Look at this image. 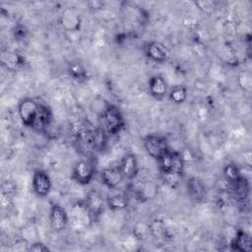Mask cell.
Listing matches in <instances>:
<instances>
[{
	"instance_id": "6da1fadb",
	"label": "cell",
	"mask_w": 252,
	"mask_h": 252,
	"mask_svg": "<svg viewBox=\"0 0 252 252\" xmlns=\"http://www.w3.org/2000/svg\"><path fill=\"white\" fill-rule=\"evenodd\" d=\"M18 114L26 127L37 132H44L50 126L53 118L50 107L31 97H25L20 100Z\"/></svg>"
},
{
	"instance_id": "7a4b0ae2",
	"label": "cell",
	"mask_w": 252,
	"mask_h": 252,
	"mask_svg": "<svg viewBox=\"0 0 252 252\" xmlns=\"http://www.w3.org/2000/svg\"><path fill=\"white\" fill-rule=\"evenodd\" d=\"M158 169L166 181L177 182L183 174L184 159L180 153L169 150L160 158L158 159Z\"/></svg>"
},
{
	"instance_id": "3957f363",
	"label": "cell",
	"mask_w": 252,
	"mask_h": 252,
	"mask_svg": "<svg viewBox=\"0 0 252 252\" xmlns=\"http://www.w3.org/2000/svg\"><path fill=\"white\" fill-rule=\"evenodd\" d=\"M102 124L106 134L114 136L119 134L125 127V120L120 109L113 104L108 103L100 114Z\"/></svg>"
},
{
	"instance_id": "277c9868",
	"label": "cell",
	"mask_w": 252,
	"mask_h": 252,
	"mask_svg": "<svg viewBox=\"0 0 252 252\" xmlns=\"http://www.w3.org/2000/svg\"><path fill=\"white\" fill-rule=\"evenodd\" d=\"M143 145L147 154L157 160L170 150L166 138L159 134L147 135L143 139Z\"/></svg>"
},
{
	"instance_id": "5b68a950",
	"label": "cell",
	"mask_w": 252,
	"mask_h": 252,
	"mask_svg": "<svg viewBox=\"0 0 252 252\" xmlns=\"http://www.w3.org/2000/svg\"><path fill=\"white\" fill-rule=\"evenodd\" d=\"M95 174L94 164L87 159L78 160L72 168L71 178L80 185H88Z\"/></svg>"
},
{
	"instance_id": "8992f818",
	"label": "cell",
	"mask_w": 252,
	"mask_h": 252,
	"mask_svg": "<svg viewBox=\"0 0 252 252\" xmlns=\"http://www.w3.org/2000/svg\"><path fill=\"white\" fill-rule=\"evenodd\" d=\"M52 187V182L46 171L36 169L32 177V189L35 196L44 198L49 195Z\"/></svg>"
},
{
	"instance_id": "52a82bcc",
	"label": "cell",
	"mask_w": 252,
	"mask_h": 252,
	"mask_svg": "<svg viewBox=\"0 0 252 252\" xmlns=\"http://www.w3.org/2000/svg\"><path fill=\"white\" fill-rule=\"evenodd\" d=\"M59 22L64 31L69 32H76L81 29L82 17L76 8L68 7L62 11Z\"/></svg>"
},
{
	"instance_id": "ba28073f",
	"label": "cell",
	"mask_w": 252,
	"mask_h": 252,
	"mask_svg": "<svg viewBox=\"0 0 252 252\" xmlns=\"http://www.w3.org/2000/svg\"><path fill=\"white\" fill-rule=\"evenodd\" d=\"M49 223L55 232L66 229L69 223V216L66 210L59 204H53L49 210Z\"/></svg>"
},
{
	"instance_id": "9c48e42d",
	"label": "cell",
	"mask_w": 252,
	"mask_h": 252,
	"mask_svg": "<svg viewBox=\"0 0 252 252\" xmlns=\"http://www.w3.org/2000/svg\"><path fill=\"white\" fill-rule=\"evenodd\" d=\"M119 167L125 179L134 180L139 173V163L135 154H125L119 162Z\"/></svg>"
},
{
	"instance_id": "30bf717a",
	"label": "cell",
	"mask_w": 252,
	"mask_h": 252,
	"mask_svg": "<svg viewBox=\"0 0 252 252\" xmlns=\"http://www.w3.org/2000/svg\"><path fill=\"white\" fill-rule=\"evenodd\" d=\"M0 61L2 66L11 72L21 70L26 64L25 58L20 53L11 50H2L0 55Z\"/></svg>"
},
{
	"instance_id": "8fae6325",
	"label": "cell",
	"mask_w": 252,
	"mask_h": 252,
	"mask_svg": "<svg viewBox=\"0 0 252 252\" xmlns=\"http://www.w3.org/2000/svg\"><path fill=\"white\" fill-rule=\"evenodd\" d=\"M146 56L156 63H164L168 58V51L166 47L158 41H150L145 46Z\"/></svg>"
},
{
	"instance_id": "7c38bea8",
	"label": "cell",
	"mask_w": 252,
	"mask_h": 252,
	"mask_svg": "<svg viewBox=\"0 0 252 252\" xmlns=\"http://www.w3.org/2000/svg\"><path fill=\"white\" fill-rule=\"evenodd\" d=\"M124 176L119 165L116 166H107L101 171V180L102 183L108 189H115L122 183Z\"/></svg>"
},
{
	"instance_id": "4fadbf2b",
	"label": "cell",
	"mask_w": 252,
	"mask_h": 252,
	"mask_svg": "<svg viewBox=\"0 0 252 252\" xmlns=\"http://www.w3.org/2000/svg\"><path fill=\"white\" fill-rule=\"evenodd\" d=\"M103 204L104 201L102 195L96 190H91L88 193L86 201L84 203L91 218H96L102 213Z\"/></svg>"
},
{
	"instance_id": "5bb4252c",
	"label": "cell",
	"mask_w": 252,
	"mask_h": 252,
	"mask_svg": "<svg viewBox=\"0 0 252 252\" xmlns=\"http://www.w3.org/2000/svg\"><path fill=\"white\" fill-rule=\"evenodd\" d=\"M149 93L150 94L158 99L161 100L168 92V87L165 79L161 75H154L149 80Z\"/></svg>"
},
{
	"instance_id": "9a60e30c",
	"label": "cell",
	"mask_w": 252,
	"mask_h": 252,
	"mask_svg": "<svg viewBox=\"0 0 252 252\" xmlns=\"http://www.w3.org/2000/svg\"><path fill=\"white\" fill-rule=\"evenodd\" d=\"M230 247L234 251L250 252L252 250V238L249 233L238 229L230 241Z\"/></svg>"
},
{
	"instance_id": "2e32d148",
	"label": "cell",
	"mask_w": 252,
	"mask_h": 252,
	"mask_svg": "<svg viewBox=\"0 0 252 252\" xmlns=\"http://www.w3.org/2000/svg\"><path fill=\"white\" fill-rule=\"evenodd\" d=\"M233 197L238 202H245L250 193V184L245 176H241L238 180L230 183Z\"/></svg>"
},
{
	"instance_id": "e0dca14e",
	"label": "cell",
	"mask_w": 252,
	"mask_h": 252,
	"mask_svg": "<svg viewBox=\"0 0 252 252\" xmlns=\"http://www.w3.org/2000/svg\"><path fill=\"white\" fill-rule=\"evenodd\" d=\"M106 206L109 210L116 212V211H123L128 207V197L123 192H114L109 193L105 200Z\"/></svg>"
},
{
	"instance_id": "ac0fdd59",
	"label": "cell",
	"mask_w": 252,
	"mask_h": 252,
	"mask_svg": "<svg viewBox=\"0 0 252 252\" xmlns=\"http://www.w3.org/2000/svg\"><path fill=\"white\" fill-rule=\"evenodd\" d=\"M187 191L190 197L195 201H202L206 196V187L202 180L198 177H191L188 179Z\"/></svg>"
},
{
	"instance_id": "d6986e66",
	"label": "cell",
	"mask_w": 252,
	"mask_h": 252,
	"mask_svg": "<svg viewBox=\"0 0 252 252\" xmlns=\"http://www.w3.org/2000/svg\"><path fill=\"white\" fill-rule=\"evenodd\" d=\"M69 75L78 82H83L88 80L89 75L87 69L82 65V63L78 61H71L68 63L67 67Z\"/></svg>"
},
{
	"instance_id": "ffe728a7",
	"label": "cell",
	"mask_w": 252,
	"mask_h": 252,
	"mask_svg": "<svg viewBox=\"0 0 252 252\" xmlns=\"http://www.w3.org/2000/svg\"><path fill=\"white\" fill-rule=\"evenodd\" d=\"M187 96H188V91L186 87L182 85H176L172 87L168 93L169 99L176 104L183 103L187 99Z\"/></svg>"
},
{
	"instance_id": "44dd1931",
	"label": "cell",
	"mask_w": 252,
	"mask_h": 252,
	"mask_svg": "<svg viewBox=\"0 0 252 252\" xmlns=\"http://www.w3.org/2000/svg\"><path fill=\"white\" fill-rule=\"evenodd\" d=\"M222 172H223L224 178L229 183H232V182L238 180L242 176V173H241V170H240L239 166L236 163H234V162L226 163L223 166Z\"/></svg>"
},
{
	"instance_id": "7402d4cb",
	"label": "cell",
	"mask_w": 252,
	"mask_h": 252,
	"mask_svg": "<svg viewBox=\"0 0 252 252\" xmlns=\"http://www.w3.org/2000/svg\"><path fill=\"white\" fill-rule=\"evenodd\" d=\"M237 83L240 89L246 93L252 90V74L249 70H242L237 76Z\"/></svg>"
},
{
	"instance_id": "603a6c76",
	"label": "cell",
	"mask_w": 252,
	"mask_h": 252,
	"mask_svg": "<svg viewBox=\"0 0 252 252\" xmlns=\"http://www.w3.org/2000/svg\"><path fill=\"white\" fill-rule=\"evenodd\" d=\"M195 5L201 12L205 13L206 15L213 14L217 9V4L214 1H196Z\"/></svg>"
},
{
	"instance_id": "cb8c5ba5",
	"label": "cell",
	"mask_w": 252,
	"mask_h": 252,
	"mask_svg": "<svg viewBox=\"0 0 252 252\" xmlns=\"http://www.w3.org/2000/svg\"><path fill=\"white\" fill-rule=\"evenodd\" d=\"M164 230L165 229H164L163 221L161 220H155L150 224V231L157 238L162 237V234L164 233Z\"/></svg>"
},
{
	"instance_id": "d4e9b609",
	"label": "cell",
	"mask_w": 252,
	"mask_h": 252,
	"mask_svg": "<svg viewBox=\"0 0 252 252\" xmlns=\"http://www.w3.org/2000/svg\"><path fill=\"white\" fill-rule=\"evenodd\" d=\"M13 35L16 40H23L28 34V30L23 25H17L13 29Z\"/></svg>"
},
{
	"instance_id": "484cf974",
	"label": "cell",
	"mask_w": 252,
	"mask_h": 252,
	"mask_svg": "<svg viewBox=\"0 0 252 252\" xmlns=\"http://www.w3.org/2000/svg\"><path fill=\"white\" fill-rule=\"evenodd\" d=\"M31 251H35V252H47L49 251V248L41 243V242H35V243H32L30 248H29Z\"/></svg>"
}]
</instances>
